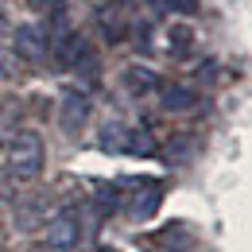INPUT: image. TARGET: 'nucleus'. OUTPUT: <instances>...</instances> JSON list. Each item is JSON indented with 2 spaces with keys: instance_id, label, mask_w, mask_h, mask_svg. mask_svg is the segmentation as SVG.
<instances>
[{
  "instance_id": "1",
  "label": "nucleus",
  "mask_w": 252,
  "mask_h": 252,
  "mask_svg": "<svg viewBox=\"0 0 252 252\" xmlns=\"http://www.w3.org/2000/svg\"><path fill=\"white\" fill-rule=\"evenodd\" d=\"M43 140L35 132H16L12 144H8V156H4V175L16 183V187H28L43 175Z\"/></svg>"
},
{
  "instance_id": "2",
  "label": "nucleus",
  "mask_w": 252,
  "mask_h": 252,
  "mask_svg": "<svg viewBox=\"0 0 252 252\" xmlns=\"http://www.w3.org/2000/svg\"><path fill=\"white\" fill-rule=\"evenodd\" d=\"M82 241V214L78 210H63L47 225V249L51 252H74Z\"/></svg>"
},
{
  "instance_id": "3",
  "label": "nucleus",
  "mask_w": 252,
  "mask_h": 252,
  "mask_svg": "<svg viewBox=\"0 0 252 252\" xmlns=\"http://www.w3.org/2000/svg\"><path fill=\"white\" fill-rule=\"evenodd\" d=\"M97 32L105 35L109 43H121L128 35V8L125 4H117V0H109V4H97Z\"/></svg>"
},
{
  "instance_id": "4",
  "label": "nucleus",
  "mask_w": 252,
  "mask_h": 252,
  "mask_svg": "<svg viewBox=\"0 0 252 252\" xmlns=\"http://www.w3.org/2000/svg\"><path fill=\"white\" fill-rule=\"evenodd\" d=\"M90 117V101L82 90H66L63 94V105H59V125H63L66 136H78V128L86 125Z\"/></svg>"
},
{
  "instance_id": "5",
  "label": "nucleus",
  "mask_w": 252,
  "mask_h": 252,
  "mask_svg": "<svg viewBox=\"0 0 252 252\" xmlns=\"http://www.w3.org/2000/svg\"><path fill=\"white\" fill-rule=\"evenodd\" d=\"M159 202H163V187L159 183H136V190H132V202H128V218H136V221H144V218H152L159 210Z\"/></svg>"
},
{
  "instance_id": "6",
  "label": "nucleus",
  "mask_w": 252,
  "mask_h": 252,
  "mask_svg": "<svg viewBox=\"0 0 252 252\" xmlns=\"http://www.w3.org/2000/svg\"><path fill=\"white\" fill-rule=\"evenodd\" d=\"M12 55H20V59H32V63H39V59L47 55V35L39 32L35 24H24L20 32L12 35Z\"/></svg>"
},
{
  "instance_id": "7",
  "label": "nucleus",
  "mask_w": 252,
  "mask_h": 252,
  "mask_svg": "<svg viewBox=\"0 0 252 252\" xmlns=\"http://www.w3.org/2000/svg\"><path fill=\"white\" fill-rule=\"evenodd\" d=\"M43 221H47V202H43L39 194L20 190V198H16V229L32 233L35 225H43Z\"/></svg>"
},
{
  "instance_id": "8",
  "label": "nucleus",
  "mask_w": 252,
  "mask_h": 252,
  "mask_svg": "<svg viewBox=\"0 0 252 252\" xmlns=\"http://www.w3.org/2000/svg\"><path fill=\"white\" fill-rule=\"evenodd\" d=\"M190 43H194V32H190L187 24H167L163 32H159V51L163 55H187L190 51Z\"/></svg>"
},
{
  "instance_id": "9",
  "label": "nucleus",
  "mask_w": 252,
  "mask_h": 252,
  "mask_svg": "<svg viewBox=\"0 0 252 252\" xmlns=\"http://www.w3.org/2000/svg\"><path fill=\"white\" fill-rule=\"evenodd\" d=\"M159 105L167 109V113H190V109H198V94L187 90V86H159Z\"/></svg>"
},
{
  "instance_id": "10",
  "label": "nucleus",
  "mask_w": 252,
  "mask_h": 252,
  "mask_svg": "<svg viewBox=\"0 0 252 252\" xmlns=\"http://www.w3.org/2000/svg\"><path fill=\"white\" fill-rule=\"evenodd\" d=\"M159 86V74L156 70H148V66H128L125 70V90L128 94H136V97H144V94H156Z\"/></svg>"
},
{
  "instance_id": "11",
  "label": "nucleus",
  "mask_w": 252,
  "mask_h": 252,
  "mask_svg": "<svg viewBox=\"0 0 252 252\" xmlns=\"http://www.w3.org/2000/svg\"><path fill=\"white\" fill-rule=\"evenodd\" d=\"M55 59L63 66H82V59H90V47H86L82 35H63L55 43Z\"/></svg>"
},
{
  "instance_id": "12",
  "label": "nucleus",
  "mask_w": 252,
  "mask_h": 252,
  "mask_svg": "<svg viewBox=\"0 0 252 252\" xmlns=\"http://www.w3.org/2000/svg\"><path fill=\"white\" fill-rule=\"evenodd\" d=\"M128 136H132V128H128V125L109 121V125L101 128V148H105V152H128Z\"/></svg>"
},
{
  "instance_id": "13",
  "label": "nucleus",
  "mask_w": 252,
  "mask_h": 252,
  "mask_svg": "<svg viewBox=\"0 0 252 252\" xmlns=\"http://www.w3.org/2000/svg\"><path fill=\"white\" fill-rule=\"evenodd\" d=\"M16 70V55H12V43H8V24L0 16V78H8Z\"/></svg>"
},
{
  "instance_id": "14",
  "label": "nucleus",
  "mask_w": 252,
  "mask_h": 252,
  "mask_svg": "<svg viewBox=\"0 0 252 252\" xmlns=\"http://www.w3.org/2000/svg\"><path fill=\"white\" fill-rule=\"evenodd\" d=\"M128 152H132V156H152V152H156V140H152L144 128H132V136H128Z\"/></svg>"
},
{
  "instance_id": "15",
  "label": "nucleus",
  "mask_w": 252,
  "mask_h": 252,
  "mask_svg": "<svg viewBox=\"0 0 252 252\" xmlns=\"http://www.w3.org/2000/svg\"><path fill=\"white\" fill-rule=\"evenodd\" d=\"M156 4H163V8H175V12H194V8H198V0H156Z\"/></svg>"
},
{
  "instance_id": "16",
  "label": "nucleus",
  "mask_w": 252,
  "mask_h": 252,
  "mask_svg": "<svg viewBox=\"0 0 252 252\" xmlns=\"http://www.w3.org/2000/svg\"><path fill=\"white\" fill-rule=\"evenodd\" d=\"M0 252H4V233H0Z\"/></svg>"
},
{
  "instance_id": "17",
  "label": "nucleus",
  "mask_w": 252,
  "mask_h": 252,
  "mask_svg": "<svg viewBox=\"0 0 252 252\" xmlns=\"http://www.w3.org/2000/svg\"><path fill=\"white\" fill-rule=\"evenodd\" d=\"M0 4H4V0H0Z\"/></svg>"
}]
</instances>
